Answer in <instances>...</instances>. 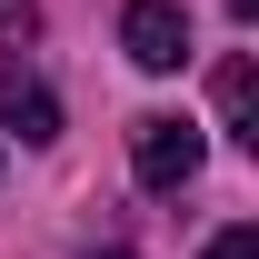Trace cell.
Segmentation results:
<instances>
[{
    "label": "cell",
    "mask_w": 259,
    "mask_h": 259,
    "mask_svg": "<svg viewBox=\"0 0 259 259\" xmlns=\"http://www.w3.org/2000/svg\"><path fill=\"white\" fill-rule=\"evenodd\" d=\"M199 259H259V229H249V220H239V229H220V239H209Z\"/></svg>",
    "instance_id": "cell-5"
},
{
    "label": "cell",
    "mask_w": 259,
    "mask_h": 259,
    "mask_svg": "<svg viewBox=\"0 0 259 259\" xmlns=\"http://www.w3.org/2000/svg\"><path fill=\"white\" fill-rule=\"evenodd\" d=\"M0 110H10L20 140H60V110H50V90H30V80H0Z\"/></svg>",
    "instance_id": "cell-4"
},
{
    "label": "cell",
    "mask_w": 259,
    "mask_h": 259,
    "mask_svg": "<svg viewBox=\"0 0 259 259\" xmlns=\"http://www.w3.org/2000/svg\"><path fill=\"white\" fill-rule=\"evenodd\" d=\"M130 169H140V190H190L199 180V120L140 110V120H130Z\"/></svg>",
    "instance_id": "cell-1"
},
{
    "label": "cell",
    "mask_w": 259,
    "mask_h": 259,
    "mask_svg": "<svg viewBox=\"0 0 259 259\" xmlns=\"http://www.w3.org/2000/svg\"><path fill=\"white\" fill-rule=\"evenodd\" d=\"M220 120L239 150H259V70L249 60H220Z\"/></svg>",
    "instance_id": "cell-3"
},
{
    "label": "cell",
    "mask_w": 259,
    "mask_h": 259,
    "mask_svg": "<svg viewBox=\"0 0 259 259\" xmlns=\"http://www.w3.org/2000/svg\"><path fill=\"white\" fill-rule=\"evenodd\" d=\"M120 50L140 70H180L190 60V20H180V0H130L120 10Z\"/></svg>",
    "instance_id": "cell-2"
},
{
    "label": "cell",
    "mask_w": 259,
    "mask_h": 259,
    "mask_svg": "<svg viewBox=\"0 0 259 259\" xmlns=\"http://www.w3.org/2000/svg\"><path fill=\"white\" fill-rule=\"evenodd\" d=\"M229 10H239V20H249V10H259V0H229Z\"/></svg>",
    "instance_id": "cell-6"
},
{
    "label": "cell",
    "mask_w": 259,
    "mask_h": 259,
    "mask_svg": "<svg viewBox=\"0 0 259 259\" xmlns=\"http://www.w3.org/2000/svg\"><path fill=\"white\" fill-rule=\"evenodd\" d=\"M90 259H130V249H90Z\"/></svg>",
    "instance_id": "cell-7"
}]
</instances>
